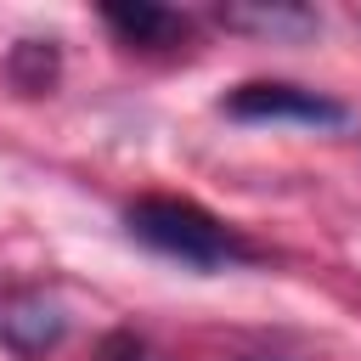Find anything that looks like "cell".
I'll return each instance as SVG.
<instances>
[{"label": "cell", "instance_id": "1", "mask_svg": "<svg viewBox=\"0 0 361 361\" xmlns=\"http://www.w3.org/2000/svg\"><path fill=\"white\" fill-rule=\"evenodd\" d=\"M124 226L135 243H147L164 259H180L186 271H231L254 259V243L243 231H231L220 214H209L192 197H135L124 209Z\"/></svg>", "mask_w": 361, "mask_h": 361}, {"label": "cell", "instance_id": "2", "mask_svg": "<svg viewBox=\"0 0 361 361\" xmlns=\"http://www.w3.org/2000/svg\"><path fill=\"white\" fill-rule=\"evenodd\" d=\"M220 113L243 118V124H310V130H344L350 124L344 102H333L322 90H305L293 79H248V85L220 96Z\"/></svg>", "mask_w": 361, "mask_h": 361}, {"label": "cell", "instance_id": "3", "mask_svg": "<svg viewBox=\"0 0 361 361\" xmlns=\"http://www.w3.org/2000/svg\"><path fill=\"white\" fill-rule=\"evenodd\" d=\"M214 17L226 28L259 34L271 45H293V39H310L322 28V11L316 6H299V0H237V6H220Z\"/></svg>", "mask_w": 361, "mask_h": 361}, {"label": "cell", "instance_id": "4", "mask_svg": "<svg viewBox=\"0 0 361 361\" xmlns=\"http://www.w3.org/2000/svg\"><path fill=\"white\" fill-rule=\"evenodd\" d=\"M62 338H68V316H62V305L45 299V293H28V299H17V305L0 310V344H6L17 361H39V355L56 350Z\"/></svg>", "mask_w": 361, "mask_h": 361}, {"label": "cell", "instance_id": "5", "mask_svg": "<svg viewBox=\"0 0 361 361\" xmlns=\"http://www.w3.org/2000/svg\"><path fill=\"white\" fill-rule=\"evenodd\" d=\"M102 23L124 45H141V51H175L192 34V23L180 11H169V6H158V0H107L102 6Z\"/></svg>", "mask_w": 361, "mask_h": 361}, {"label": "cell", "instance_id": "6", "mask_svg": "<svg viewBox=\"0 0 361 361\" xmlns=\"http://www.w3.org/2000/svg\"><path fill=\"white\" fill-rule=\"evenodd\" d=\"M11 79H17L28 96L51 90V85H56V45H51V39H23V45L11 51Z\"/></svg>", "mask_w": 361, "mask_h": 361}, {"label": "cell", "instance_id": "7", "mask_svg": "<svg viewBox=\"0 0 361 361\" xmlns=\"http://www.w3.org/2000/svg\"><path fill=\"white\" fill-rule=\"evenodd\" d=\"M248 361H282V355H248Z\"/></svg>", "mask_w": 361, "mask_h": 361}, {"label": "cell", "instance_id": "8", "mask_svg": "<svg viewBox=\"0 0 361 361\" xmlns=\"http://www.w3.org/2000/svg\"><path fill=\"white\" fill-rule=\"evenodd\" d=\"M355 23H361V6H355Z\"/></svg>", "mask_w": 361, "mask_h": 361}]
</instances>
